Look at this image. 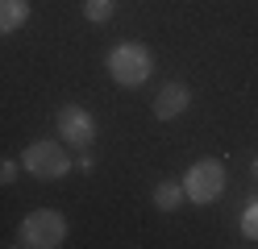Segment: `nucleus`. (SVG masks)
Masks as SVG:
<instances>
[{
  "instance_id": "obj_1",
  "label": "nucleus",
  "mask_w": 258,
  "mask_h": 249,
  "mask_svg": "<svg viewBox=\"0 0 258 249\" xmlns=\"http://www.w3.org/2000/svg\"><path fill=\"white\" fill-rule=\"evenodd\" d=\"M104 71L112 75V83L117 88H142L150 75H154V54L146 42H117L104 54Z\"/></svg>"
},
{
  "instance_id": "obj_2",
  "label": "nucleus",
  "mask_w": 258,
  "mask_h": 249,
  "mask_svg": "<svg viewBox=\"0 0 258 249\" xmlns=\"http://www.w3.org/2000/svg\"><path fill=\"white\" fill-rule=\"evenodd\" d=\"M225 162L221 158H196L183 171V195H187V204H196V208H204V204H217V199L225 195Z\"/></svg>"
},
{
  "instance_id": "obj_3",
  "label": "nucleus",
  "mask_w": 258,
  "mask_h": 249,
  "mask_svg": "<svg viewBox=\"0 0 258 249\" xmlns=\"http://www.w3.org/2000/svg\"><path fill=\"white\" fill-rule=\"evenodd\" d=\"M21 171L25 175H34V179H62V175H71V154H67V145L62 141H50V137H38V141H29L21 149Z\"/></svg>"
},
{
  "instance_id": "obj_4",
  "label": "nucleus",
  "mask_w": 258,
  "mask_h": 249,
  "mask_svg": "<svg viewBox=\"0 0 258 249\" xmlns=\"http://www.w3.org/2000/svg\"><path fill=\"white\" fill-rule=\"evenodd\" d=\"M67 216L54 212V208H38L29 212L21 228H17V245L21 249H58L62 241H67Z\"/></svg>"
},
{
  "instance_id": "obj_5",
  "label": "nucleus",
  "mask_w": 258,
  "mask_h": 249,
  "mask_svg": "<svg viewBox=\"0 0 258 249\" xmlns=\"http://www.w3.org/2000/svg\"><path fill=\"white\" fill-rule=\"evenodd\" d=\"M58 137L67 149H84L96 141V116L79 104H62L58 108Z\"/></svg>"
},
{
  "instance_id": "obj_6",
  "label": "nucleus",
  "mask_w": 258,
  "mask_h": 249,
  "mask_svg": "<svg viewBox=\"0 0 258 249\" xmlns=\"http://www.w3.org/2000/svg\"><path fill=\"white\" fill-rule=\"evenodd\" d=\"M187 108H191V88L183 79H171V83L158 88V96H154V116L158 121H175V116H183Z\"/></svg>"
},
{
  "instance_id": "obj_7",
  "label": "nucleus",
  "mask_w": 258,
  "mask_h": 249,
  "mask_svg": "<svg viewBox=\"0 0 258 249\" xmlns=\"http://www.w3.org/2000/svg\"><path fill=\"white\" fill-rule=\"evenodd\" d=\"M29 21V0H0V33H17Z\"/></svg>"
},
{
  "instance_id": "obj_8",
  "label": "nucleus",
  "mask_w": 258,
  "mask_h": 249,
  "mask_svg": "<svg viewBox=\"0 0 258 249\" xmlns=\"http://www.w3.org/2000/svg\"><path fill=\"white\" fill-rule=\"evenodd\" d=\"M183 204H187L183 183L167 179V183H158V187H154V208H158V212H175V208H183Z\"/></svg>"
},
{
  "instance_id": "obj_9",
  "label": "nucleus",
  "mask_w": 258,
  "mask_h": 249,
  "mask_svg": "<svg viewBox=\"0 0 258 249\" xmlns=\"http://www.w3.org/2000/svg\"><path fill=\"white\" fill-rule=\"evenodd\" d=\"M84 17L92 25H108L112 21V0H84Z\"/></svg>"
},
{
  "instance_id": "obj_10",
  "label": "nucleus",
  "mask_w": 258,
  "mask_h": 249,
  "mask_svg": "<svg viewBox=\"0 0 258 249\" xmlns=\"http://www.w3.org/2000/svg\"><path fill=\"white\" fill-rule=\"evenodd\" d=\"M241 237H246V241H258V195L241 208Z\"/></svg>"
},
{
  "instance_id": "obj_11",
  "label": "nucleus",
  "mask_w": 258,
  "mask_h": 249,
  "mask_svg": "<svg viewBox=\"0 0 258 249\" xmlns=\"http://www.w3.org/2000/svg\"><path fill=\"white\" fill-rule=\"evenodd\" d=\"M17 175H21V162L17 158H0V187H13Z\"/></svg>"
},
{
  "instance_id": "obj_12",
  "label": "nucleus",
  "mask_w": 258,
  "mask_h": 249,
  "mask_svg": "<svg viewBox=\"0 0 258 249\" xmlns=\"http://www.w3.org/2000/svg\"><path fill=\"white\" fill-rule=\"evenodd\" d=\"M75 166H79V171H92V166H96V154H92V145H84V149H79Z\"/></svg>"
},
{
  "instance_id": "obj_13",
  "label": "nucleus",
  "mask_w": 258,
  "mask_h": 249,
  "mask_svg": "<svg viewBox=\"0 0 258 249\" xmlns=\"http://www.w3.org/2000/svg\"><path fill=\"white\" fill-rule=\"evenodd\" d=\"M250 175H254V179H258V158H254V162H250Z\"/></svg>"
}]
</instances>
